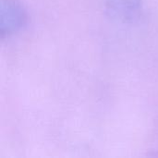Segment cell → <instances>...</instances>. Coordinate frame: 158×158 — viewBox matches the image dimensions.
I'll return each mask as SVG.
<instances>
[{
    "mask_svg": "<svg viewBox=\"0 0 158 158\" xmlns=\"http://www.w3.org/2000/svg\"><path fill=\"white\" fill-rule=\"evenodd\" d=\"M107 15L123 23L136 21L143 11V0H105Z\"/></svg>",
    "mask_w": 158,
    "mask_h": 158,
    "instance_id": "cell-2",
    "label": "cell"
},
{
    "mask_svg": "<svg viewBox=\"0 0 158 158\" xmlns=\"http://www.w3.org/2000/svg\"><path fill=\"white\" fill-rule=\"evenodd\" d=\"M27 23V11L19 0H1L0 37L2 40L19 32Z\"/></svg>",
    "mask_w": 158,
    "mask_h": 158,
    "instance_id": "cell-1",
    "label": "cell"
}]
</instances>
